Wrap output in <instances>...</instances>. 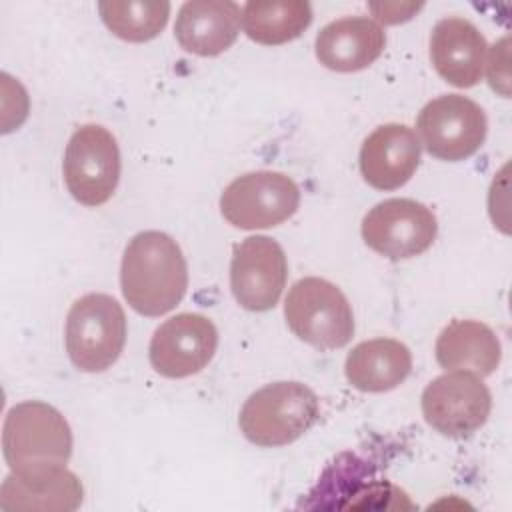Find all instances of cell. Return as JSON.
Masks as SVG:
<instances>
[{"label": "cell", "instance_id": "6da1fadb", "mask_svg": "<svg viewBox=\"0 0 512 512\" xmlns=\"http://www.w3.org/2000/svg\"><path fill=\"white\" fill-rule=\"evenodd\" d=\"M120 286L130 308L142 316L176 308L188 288V264L176 240L158 230L136 234L122 256Z\"/></svg>", "mask_w": 512, "mask_h": 512}, {"label": "cell", "instance_id": "7a4b0ae2", "mask_svg": "<svg viewBox=\"0 0 512 512\" xmlns=\"http://www.w3.org/2000/svg\"><path fill=\"white\" fill-rule=\"evenodd\" d=\"M2 448L10 472L28 474L66 466L72 454V430L54 406L26 400L8 410Z\"/></svg>", "mask_w": 512, "mask_h": 512}, {"label": "cell", "instance_id": "3957f363", "mask_svg": "<svg viewBox=\"0 0 512 512\" xmlns=\"http://www.w3.org/2000/svg\"><path fill=\"white\" fill-rule=\"evenodd\" d=\"M320 416L318 396L302 382H272L244 402L238 424L256 446L276 448L298 440Z\"/></svg>", "mask_w": 512, "mask_h": 512}, {"label": "cell", "instance_id": "277c9868", "mask_svg": "<svg viewBox=\"0 0 512 512\" xmlns=\"http://www.w3.org/2000/svg\"><path fill=\"white\" fill-rule=\"evenodd\" d=\"M66 352L82 372H102L122 354L126 314L116 298L90 292L78 298L66 316Z\"/></svg>", "mask_w": 512, "mask_h": 512}, {"label": "cell", "instance_id": "5b68a950", "mask_svg": "<svg viewBox=\"0 0 512 512\" xmlns=\"http://www.w3.org/2000/svg\"><path fill=\"white\" fill-rule=\"evenodd\" d=\"M284 316L288 328L318 350H336L354 336V314L338 286L324 278L308 276L292 284Z\"/></svg>", "mask_w": 512, "mask_h": 512}, {"label": "cell", "instance_id": "8992f818", "mask_svg": "<svg viewBox=\"0 0 512 512\" xmlns=\"http://www.w3.org/2000/svg\"><path fill=\"white\" fill-rule=\"evenodd\" d=\"M62 172L76 202L90 208L108 202L120 180V148L112 132L100 124L76 128L66 144Z\"/></svg>", "mask_w": 512, "mask_h": 512}, {"label": "cell", "instance_id": "52a82bcc", "mask_svg": "<svg viewBox=\"0 0 512 512\" xmlns=\"http://www.w3.org/2000/svg\"><path fill=\"white\" fill-rule=\"evenodd\" d=\"M298 206V184L290 176L272 170L242 174L220 196L222 216L240 230L278 226L294 216Z\"/></svg>", "mask_w": 512, "mask_h": 512}, {"label": "cell", "instance_id": "ba28073f", "mask_svg": "<svg viewBox=\"0 0 512 512\" xmlns=\"http://www.w3.org/2000/svg\"><path fill=\"white\" fill-rule=\"evenodd\" d=\"M416 128L430 156L458 162L476 154L484 144L488 120L474 100L460 94H444L420 110Z\"/></svg>", "mask_w": 512, "mask_h": 512}, {"label": "cell", "instance_id": "9c48e42d", "mask_svg": "<svg viewBox=\"0 0 512 512\" xmlns=\"http://www.w3.org/2000/svg\"><path fill=\"white\" fill-rule=\"evenodd\" d=\"M436 232L434 212L410 198L382 200L362 220L366 246L390 260L420 256L432 246Z\"/></svg>", "mask_w": 512, "mask_h": 512}, {"label": "cell", "instance_id": "30bf717a", "mask_svg": "<svg viewBox=\"0 0 512 512\" xmlns=\"http://www.w3.org/2000/svg\"><path fill=\"white\" fill-rule=\"evenodd\" d=\"M488 386L470 372H446L422 392V414L430 428L448 438H464L484 426L490 416Z\"/></svg>", "mask_w": 512, "mask_h": 512}, {"label": "cell", "instance_id": "8fae6325", "mask_svg": "<svg viewBox=\"0 0 512 512\" xmlns=\"http://www.w3.org/2000/svg\"><path fill=\"white\" fill-rule=\"evenodd\" d=\"M288 276L282 246L268 236H248L234 246L230 262V288L236 302L250 312L276 306Z\"/></svg>", "mask_w": 512, "mask_h": 512}, {"label": "cell", "instance_id": "7c38bea8", "mask_svg": "<svg viewBox=\"0 0 512 512\" xmlns=\"http://www.w3.org/2000/svg\"><path fill=\"white\" fill-rule=\"evenodd\" d=\"M218 348V330L210 318L182 312L160 324L150 340L152 368L166 378H186L208 366Z\"/></svg>", "mask_w": 512, "mask_h": 512}, {"label": "cell", "instance_id": "4fadbf2b", "mask_svg": "<svg viewBox=\"0 0 512 512\" xmlns=\"http://www.w3.org/2000/svg\"><path fill=\"white\" fill-rule=\"evenodd\" d=\"M486 38L466 18L448 16L436 22L430 34V60L434 70L456 88L480 82L486 64Z\"/></svg>", "mask_w": 512, "mask_h": 512}, {"label": "cell", "instance_id": "5bb4252c", "mask_svg": "<svg viewBox=\"0 0 512 512\" xmlns=\"http://www.w3.org/2000/svg\"><path fill=\"white\" fill-rule=\"evenodd\" d=\"M420 164V140L406 124L378 126L360 148V172L376 190L404 186Z\"/></svg>", "mask_w": 512, "mask_h": 512}, {"label": "cell", "instance_id": "9a60e30c", "mask_svg": "<svg viewBox=\"0 0 512 512\" xmlns=\"http://www.w3.org/2000/svg\"><path fill=\"white\" fill-rule=\"evenodd\" d=\"M386 46L380 24L366 16L340 18L316 36V58L334 72H358L374 64Z\"/></svg>", "mask_w": 512, "mask_h": 512}, {"label": "cell", "instance_id": "2e32d148", "mask_svg": "<svg viewBox=\"0 0 512 512\" xmlns=\"http://www.w3.org/2000/svg\"><path fill=\"white\" fill-rule=\"evenodd\" d=\"M82 496V482L66 466L28 474L10 472L0 488V508L72 512L82 504Z\"/></svg>", "mask_w": 512, "mask_h": 512}, {"label": "cell", "instance_id": "e0dca14e", "mask_svg": "<svg viewBox=\"0 0 512 512\" xmlns=\"http://www.w3.org/2000/svg\"><path fill=\"white\" fill-rule=\"evenodd\" d=\"M240 32V8L226 0H192L178 10L174 36L178 44L196 56L226 52Z\"/></svg>", "mask_w": 512, "mask_h": 512}, {"label": "cell", "instance_id": "ac0fdd59", "mask_svg": "<svg viewBox=\"0 0 512 512\" xmlns=\"http://www.w3.org/2000/svg\"><path fill=\"white\" fill-rule=\"evenodd\" d=\"M436 360L446 372H470L490 376L502 358L496 332L478 320H452L436 340Z\"/></svg>", "mask_w": 512, "mask_h": 512}, {"label": "cell", "instance_id": "d6986e66", "mask_svg": "<svg viewBox=\"0 0 512 512\" xmlns=\"http://www.w3.org/2000/svg\"><path fill=\"white\" fill-rule=\"evenodd\" d=\"M412 370V354L394 338H374L356 344L344 362L348 382L360 392H388Z\"/></svg>", "mask_w": 512, "mask_h": 512}, {"label": "cell", "instance_id": "ffe728a7", "mask_svg": "<svg viewBox=\"0 0 512 512\" xmlns=\"http://www.w3.org/2000/svg\"><path fill=\"white\" fill-rule=\"evenodd\" d=\"M246 36L258 44L278 46L298 38L312 22V8L302 0L248 2L240 16Z\"/></svg>", "mask_w": 512, "mask_h": 512}, {"label": "cell", "instance_id": "44dd1931", "mask_svg": "<svg viewBox=\"0 0 512 512\" xmlns=\"http://www.w3.org/2000/svg\"><path fill=\"white\" fill-rule=\"evenodd\" d=\"M98 12L114 36L128 42H148L164 30L170 4L154 0H108L98 2Z\"/></svg>", "mask_w": 512, "mask_h": 512}]
</instances>
